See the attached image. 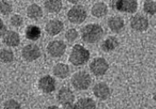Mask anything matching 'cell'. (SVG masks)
<instances>
[{
  "label": "cell",
  "instance_id": "6da1fadb",
  "mask_svg": "<svg viewBox=\"0 0 156 109\" xmlns=\"http://www.w3.org/2000/svg\"><path fill=\"white\" fill-rule=\"evenodd\" d=\"M82 39L87 44L100 42L104 35L102 27L97 24H89L82 29Z\"/></svg>",
  "mask_w": 156,
  "mask_h": 109
},
{
  "label": "cell",
  "instance_id": "7a4b0ae2",
  "mask_svg": "<svg viewBox=\"0 0 156 109\" xmlns=\"http://www.w3.org/2000/svg\"><path fill=\"white\" fill-rule=\"evenodd\" d=\"M90 52L82 45H75L71 50L69 61L73 66H83L89 60Z\"/></svg>",
  "mask_w": 156,
  "mask_h": 109
},
{
  "label": "cell",
  "instance_id": "3957f363",
  "mask_svg": "<svg viewBox=\"0 0 156 109\" xmlns=\"http://www.w3.org/2000/svg\"><path fill=\"white\" fill-rule=\"evenodd\" d=\"M71 84L76 90H86L91 86L92 77L86 71L76 72L71 78Z\"/></svg>",
  "mask_w": 156,
  "mask_h": 109
},
{
  "label": "cell",
  "instance_id": "277c9868",
  "mask_svg": "<svg viewBox=\"0 0 156 109\" xmlns=\"http://www.w3.org/2000/svg\"><path fill=\"white\" fill-rule=\"evenodd\" d=\"M67 16L72 24H81L86 20L87 17V12L83 5H76L68 11Z\"/></svg>",
  "mask_w": 156,
  "mask_h": 109
},
{
  "label": "cell",
  "instance_id": "5b68a950",
  "mask_svg": "<svg viewBox=\"0 0 156 109\" xmlns=\"http://www.w3.org/2000/svg\"><path fill=\"white\" fill-rule=\"evenodd\" d=\"M112 7L115 10L127 13H134L137 11L138 3L137 0H114Z\"/></svg>",
  "mask_w": 156,
  "mask_h": 109
},
{
  "label": "cell",
  "instance_id": "8992f818",
  "mask_svg": "<svg viewBox=\"0 0 156 109\" xmlns=\"http://www.w3.org/2000/svg\"><path fill=\"white\" fill-rule=\"evenodd\" d=\"M109 63L102 57L95 58L89 65V69L91 73L96 76H102L106 74L109 70Z\"/></svg>",
  "mask_w": 156,
  "mask_h": 109
},
{
  "label": "cell",
  "instance_id": "52a82bcc",
  "mask_svg": "<svg viewBox=\"0 0 156 109\" xmlns=\"http://www.w3.org/2000/svg\"><path fill=\"white\" fill-rule=\"evenodd\" d=\"M66 48V44L62 41H51L47 46V52L51 57L60 58L65 53Z\"/></svg>",
  "mask_w": 156,
  "mask_h": 109
},
{
  "label": "cell",
  "instance_id": "ba28073f",
  "mask_svg": "<svg viewBox=\"0 0 156 109\" xmlns=\"http://www.w3.org/2000/svg\"><path fill=\"white\" fill-rule=\"evenodd\" d=\"M22 57L27 62H34L41 56V51L35 44H29L24 46L22 49Z\"/></svg>",
  "mask_w": 156,
  "mask_h": 109
},
{
  "label": "cell",
  "instance_id": "9c48e42d",
  "mask_svg": "<svg viewBox=\"0 0 156 109\" xmlns=\"http://www.w3.org/2000/svg\"><path fill=\"white\" fill-rule=\"evenodd\" d=\"M130 27L137 32L145 31L148 27V20L142 14H136L130 19Z\"/></svg>",
  "mask_w": 156,
  "mask_h": 109
},
{
  "label": "cell",
  "instance_id": "30bf717a",
  "mask_svg": "<svg viewBox=\"0 0 156 109\" xmlns=\"http://www.w3.org/2000/svg\"><path fill=\"white\" fill-rule=\"evenodd\" d=\"M38 87L43 93H51L56 88V81L49 75L44 76L38 81Z\"/></svg>",
  "mask_w": 156,
  "mask_h": 109
},
{
  "label": "cell",
  "instance_id": "8fae6325",
  "mask_svg": "<svg viewBox=\"0 0 156 109\" xmlns=\"http://www.w3.org/2000/svg\"><path fill=\"white\" fill-rule=\"evenodd\" d=\"M93 92L95 97L100 100H107L110 96V87L104 82H100L95 84Z\"/></svg>",
  "mask_w": 156,
  "mask_h": 109
},
{
  "label": "cell",
  "instance_id": "7c38bea8",
  "mask_svg": "<svg viewBox=\"0 0 156 109\" xmlns=\"http://www.w3.org/2000/svg\"><path fill=\"white\" fill-rule=\"evenodd\" d=\"M75 100L76 96L69 87H62L57 93V100L62 105L73 103Z\"/></svg>",
  "mask_w": 156,
  "mask_h": 109
},
{
  "label": "cell",
  "instance_id": "4fadbf2b",
  "mask_svg": "<svg viewBox=\"0 0 156 109\" xmlns=\"http://www.w3.org/2000/svg\"><path fill=\"white\" fill-rule=\"evenodd\" d=\"M64 29L63 23L59 20H51L45 25V31L50 36H55L60 34Z\"/></svg>",
  "mask_w": 156,
  "mask_h": 109
},
{
  "label": "cell",
  "instance_id": "5bb4252c",
  "mask_svg": "<svg viewBox=\"0 0 156 109\" xmlns=\"http://www.w3.org/2000/svg\"><path fill=\"white\" fill-rule=\"evenodd\" d=\"M107 25L108 27L110 28V31L113 33H120L123 31L125 25L124 19L118 16H113L109 18L107 21Z\"/></svg>",
  "mask_w": 156,
  "mask_h": 109
},
{
  "label": "cell",
  "instance_id": "9a60e30c",
  "mask_svg": "<svg viewBox=\"0 0 156 109\" xmlns=\"http://www.w3.org/2000/svg\"><path fill=\"white\" fill-rule=\"evenodd\" d=\"M4 44L9 47H16L20 43V38L19 34L13 31H7L2 36Z\"/></svg>",
  "mask_w": 156,
  "mask_h": 109
},
{
  "label": "cell",
  "instance_id": "2e32d148",
  "mask_svg": "<svg viewBox=\"0 0 156 109\" xmlns=\"http://www.w3.org/2000/svg\"><path fill=\"white\" fill-rule=\"evenodd\" d=\"M52 71H53V74L57 78L64 80V79H66L69 76L70 69H69V66L67 64L59 62V63H57L56 65H55Z\"/></svg>",
  "mask_w": 156,
  "mask_h": 109
},
{
  "label": "cell",
  "instance_id": "e0dca14e",
  "mask_svg": "<svg viewBox=\"0 0 156 109\" xmlns=\"http://www.w3.org/2000/svg\"><path fill=\"white\" fill-rule=\"evenodd\" d=\"M27 15L28 17L34 20H37L41 19L43 16V10L41 7L36 3L31 4L27 9Z\"/></svg>",
  "mask_w": 156,
  "mask_h": 109
},
{
  "label": "cell",
  "instance_id": "ac0fdd59",
  "mask_svg": "<svg viewBox=\"0 0 156 109\" xmlns=\"http://www.w3.org/2000/svg\"><path fill=\"white\" fill-rule=\"evenodd\" d=\"M108 13V7L104 2H96L93 5L91 9V13L96 18H102Z\"/></svg>",
  "mask_w": 156,
  "mask_h": 109
},
{
  "label": "cell",
  "instance_id": "d6986e66",
  "mask_svg": "<svg viewBox=\"0 0 156 109\" xmlns=\"http://www.w3.org/2000/svg\"><path fill=\"white\" fill-rule=\"evenodd\" d=\"M76 109H96L95 100L91 97H81L75 104Z\"/></svg>",
  "mask_w": 156,
  "mask_h": 109
},
{
  "label": "cell",
  "instance_id": "ffe728a7",
  "mask_svg": "<svg viewBox=\"0 0 156 109\" xmlns=\"http://www.w3.org/2000/svg\"><path fill=\"white\" fill-rule=\"evenodd\" d=\"M44 5L47 12L50 13H58L62 9V0H46Z\"/></svg>",
  "mask_w": 156,
  "mask_h": 109
},
{
  "label": "cell",
  "instance_id": "44dd1931",
  "mask_svg": "<svg viewBox=\"0 0 156 109\" xmlns=\"http://www.w3.org/2000/svg\"><path fill=\"white\" fill-rule=\"evenodd\" d=\"M119 45V42L115 37H109L103 42L101 45L102 50L106 52H110L115 50Z\"/></svg>",
  "mask_w": 156,
  "mask_h": 109
},
{
  "label": "cell",
  "instance_id": "7402d4cb",
  "mask_svg": "<svg viewBox=\"0 0 156 109\" xmlns=\"http://www.w3.org/2000/svg\"><path fill=\"white\" fill-rule=\"evenodd\" d=\"M41 36V30L35 25H30L26 29V38L28 40L37 41Z\"/></svg>",
  "mask_w": 156,
  "mask_h": 109
},
{
  "label": "cell",
  "instance_id": "603a6c76",
  "mask_svg": "<svg viewBox=\"0 0 156 109\" xmlns=\"http://www.w3.org/2000/svg\"><path fill=\"white\" fill-rule=\"evenodd\" d=\"M0 59L3 63H10L14 60V53L10 49H2L0 51Z\"/></svg>",
  "mask_w": 156,
  "mask_h": 109
},
{
  "label": "cell",
  "instance_id": "cb8c5ba5",
  "mask_svg": "<svg viewBox=\"0 0 156 109\" xmlns=\"http://www.w3.org/2000/svg\"><path fill=\"white\" fill-rule=\"evenodd\" d=\"M144 11L148 15H155L156 14V2L154 0H145L143 5Z\"/></svg>",
  "mask_w": 156,
  "mask_h": 109
},
{
  "label": "cell",
  "instance_id": "d4e9b609",
  "mask_svg": "<svg viewBox=\"0 0 156 109\" xmlns=\"http://www.w3.org/2000/svg\"><path fill=\"white\" fill-rule=\"evenodd\" d=\"M65 38L67 40V42L72 43L79 38V32L75 28H70L65 32Z\"/></svg>",
  "mask_w": 156,
  "mask_h": 109
},
{
  "label": "cell",
  "instance_id": "484cf974",
  "mask_svg": "<svg viewBox=\"0 0 156 109\" xmlns=\"http://www.w3.org/2000/svg\"><path fill=\"white\" fill-rule=\"evenodd\" d=\"M0 11L2 15H9L12 12V6L9 2L6 1H1L0 2Z\"/></svg>",
  "mask_w": 156,
  "mask_h": 109
},
{
  "label": "cell",
  "instance_id": "4316f807",
  "mask_svg": "<svg viewBox=\"0 0 156 109\" xmlns=\"http://www.w3.org/2000/svg\"><path fill=\"white\" fill-rule=\"evenodd\" d=\"M3 109H21V104L16 100L9 99L4 103Z\"/></svg>",
  "mask_w": 156,
  "mask_h": 109
},
{
  "label": "cell",
  "instance_id": "83f0119b",
  "mask_svg": "<svg viewBox=\"0 0 156 109\" xmlns=\"http://www.w3.org/2000/svg\"><path fill=\"white\" fill-rule=\"evenodd\" d=\"M10 24L14 27H20L23 24V19L19 14H15L10 18Z\"/></svg>",
  "mask_w": 156,
  "mask_h": 109
},
{
  "label": "cell",
  "instance_id": "f1b7e54d",
  "mask_svg": "<svg viewBox=\"0 0 156 109\" xmlns=\"http://www.w3.org/2000/svg\"><path fill=\"white\" fill-rule=\"evenodd\" d=\"M7 32V29H6V27L5 25L4 24L2 20H1V30H0V33H1V36H3L5 33Z\"/></svg>",
  "mask_w": 156,
  "mask_h": 109
},
{
  "label": "cell",
  "instance_id": "f546056e",
  "mask_svg": "<svg viewBox=\"0 0 156 109\" xmlns=\"http://www.w3.org/2000/svg\"><path fill=\"white\" fill-rule=\"evenodd\" d=\"M62 109H76V108H75V104H73V103H70V104H67L63 105V108Z\"/></svg>",
  "mask_w": 156,
  "mask_h": 109
},
{
  "label": "cell",
  "instance_id": "4dcf8cb0",
  "mask_svg": "<svg viewBox=\"0 0 156 109\" xmlns=\"http://www.w3.org/2000/svg\"><path fill=\"white\" fill-rule=\"evenodd\" d=\"M69 2L70 3L73 4V5H77L78 2H79V0H69Z\"/></svg>",
  "mask_w": 156,
  "mask_h": 109
},
{
  "label": "cell",
  "instance_id": "1f68e13d",
  "mask_svg": "<svg viewBox=\"0 0 156 109\" xmlns=\"http://www.w3.org/2000/svg\"><path fill=\"white\" fill-rule=\"evenodd\" d=\"M47 109H60V108L56 105H51L49 106V107H48V108Z\"/></svg>",
  "mask_w": 156,
  "mask_h": 109
},
{
  "label": "cell",
  "instance_id": "d6a6232c",
  "mask_svg": "<svg viewBox=\"0 0 156 109\" xmlns=\"http://www.w3.org/2000/svg\"><path fill=\"white\" fill-rule=\"evenodd\" d=\"M153 97V100H154V101H155V102H156V91L154 93V94H153V97Z\"/></svg>",
  "mask_w": 156,
  "mask_h": 109
}]
</instances>
